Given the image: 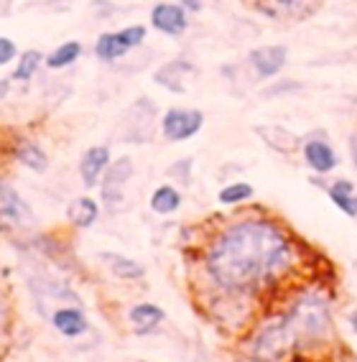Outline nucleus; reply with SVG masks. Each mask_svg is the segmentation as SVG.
I'll return each mask as SVG.
<instances>
[{
  "instance_id": "9b49d317",
  "label": "nucleus",
  "mask_w": 357,
  "mask_h": 362,
  "mask_svg": "<svg viewBox=\"0 0 357 362\" xmlns=\"http://www.w3.org/2000/svg\"><path fill=\"white\" fill-rule=\"evenodd\" d=\"M107 163H110V148L107 146H92V148H87L82 153V158H79V176H82L87 187H98Z\"/></svg>"
},
{
  "instance_id": "423d86ee",
  "label": "nucleus",
  "mask_w": 357,
  "mask_h": 362,
  "mask_svg": "<svg viewBox=\"0 0 357 362\" xmlns=\"http://www.w3.org/2000/svg\"><path fill=\"white\" fill-rule=\"evenodd\" d=\"M130 176H133V161H130L128 156L107 163L103 179H100L103 181V202L105 204L115 207V204L123 202V187L128 184Z\"/></svg>"
},
{
  "instance_id": "0eeeda50",
  "label": "nucleus",
  "mask_w": 357,
  "mask_h": 362,
  "mask_svg": "<svg viewBox=\"0 0 357 362\" xmlns=\"http://www.w3.org/2000/svg\"><path fill=\"white\" fill-rule=\"evenodd\" d=\"M247 62H250V69L255 71V77L260 79H271L276 74H281V69L288 62V49L281 44L276 46H260L247 54Z\"/></svg>"
},
{
  "instance_id": "6ab92c4d",
  "label": "nucleus",
  "mask_w": 357,
  "mask_h": 362,
  "mask_svg": "<svg viewBox=\"0 0 357 362\" xmlns=\"http://www.w3.org/2000/svg\"><path fill=\"white\" fill-rule=\"evenodd\" d=\"M13 153H16V158H18V161L23 163V166H28L31 171H36V174H44L46 166H49V158H46L44 151H41L39 146H36V143L23 141V138H21V141L16 143Z\"/></svg>"
},
{
  "instance_id": "9d476101",
  "label": "nucleus",
  "mask_w": 357,
  "mask_h": 362,
  "mask_svg": "<svg viewBox=\"0 0 357 362\" xmlns=\"http://www.w3.org/2000/svg\"><path fill=\"white\" fill-rule=\"evenodd\" d=\"M255 136L266 143L271 151H276V153L291 156L296 151H301L299 136H293L291 130L283 128V125H255Z\"/></svg>"
},
{
  "instance_id": "6e6552de",
  "label": "nucleus",
  "mask_w": 357,
  "mask_h": 362,
  "mask_svg": "<svg viewBox=\"0 0 357 362\" xmlns=\"http://www.w3.org/2000/svg\"><path fill=\"white\" fill-rule=\"evenodd\" d=\"M151 26L156 31L166 33V36H182L189 28L187 8H182L179 3H156L151 11Z\"/></svg>"
},
{
  "instance_id": "f3484780",
  "label": "nucleus",
  "mask_w": 357,
  "mask_h": 362,
  "mask_svg": "<svg viewBox=\"0 0 357 362\" xmlns=\"http://www.w3.org/2000/svg\"><path fill=\"white\" fill-rule=\"evenodd\" d=\"M66 214H69V222L74 227H79V230H87V227H92L95 222H98L100 217V204L92 197H79V199H74L69 204V209H66Z\"/></svg>"
},
{
  "instance_id": "c85d7f7f",
  "label": "nucleus",
  "mask_w": 357,
  "mask_h": 362,
  "mask_svg": "<svg viewBox=\"0 0 357 362\" xmlns=\"http://www.w3.org/2000/svg\"><path fill=\"white\" fill-rule=\"evenodd\" d=\"M8 92V82H0V95H6Z\"/></svg>"
},
{
  "instance_id": "2eb2a0df",
  "label": "nucleus",
  "mask_w": 357,
  "mask_h": 362,
  "mask_svg": "<svg viewBox=\"0 0 357 362\" xmlns=\"http://www.w3.org/2000/svg\"><path fill=\"white\" fill-rule=\"evenodd\" d=\"M52 322L64 337H79L87 332L85 314H82V309H74V306H62V309H57Z\"/></svg>"
},
{
  "instance_id": "4be33fe9",
  "label": "nucleus",
  "mask_w": 357,
  "mask_h": 362,
  "mask_svg": "<svg viewBox=\"0 0 357 362\" xmlns=\"http://www.w3.org/2000/svg\"><path fill=\"white\" fill-rule=\"evenodd\" d=\"M79 54H82L79 41H66V44H62L59 49H54V52L49 54L46 64H49V69H62V66L74 64V62L79 59Z\"/></svg>"
},
{
  "instance_id": "5701e85b",
  "label": "nucleus",
  "mask_w": 357,
  "mask_h": 362,
  "mask_svg": "<svg viewBox=\"0 0 357 362\" xmlns=\"http://www.w3.org/2000/svg\"><path fill=\"white\" fill-rule=\"evenodd\" d=\"M39 66H41V54L39 52H33V49L31 52H23L18 59V66H16L13 77L21 79V82H28V79L39 71Z\"/></svg>"
},
{
  "instance_id": "bb28decb",
  "label": "nucleus",
  "mask_w": 357,
  "mask_h": 362,
  "mask_svg": "<svg viewBox=\"0 0 357 362\" xmlns=\"http://www.w3.org/2000/svg\"><path fill=\"white\" fill-rule=\"evenodd\" d=\"M350 156H352V161H355V166H357V133L350 138Z\"/></svg>"
},
{
  "instance_id": "cd10ccee",
  "label": "nucleus",
  "mask_w": 357,
  "mask_h": 362,
  "mask_svg": "<svg viewBox=\"0 0 357 362\" xmlns=\"http://www.w3.org/2000/svg\"><path fill=\"white\" fill-rule=\"evenodd\" d=\"M350 327H352V332H355V334H357V309L350 314Z\"/></svg>"
},
{
  "instance_id": "b1692460",
  "label": "nucleus",
  "mask_w": 357,
  "mask_h": 362,
  "mask_svg": "<svg viewBox=\"0 0 357 362\" xmlns=\"http://www.w3.org/2000/svg\"><path fill=\"white\" fill-rule=\"evenodd\" d=\"M192 158H182V161H176V163H171V168H169V174L171 176H176V179L182 181L184 187H187L189 181H192Z\"/></svg>"
},
{
  "instance_id": "20e7f679",
  "label": "nucleus",
  "mask_w": 357,
  "mask_h": 362,
  "mask_svg": "<svg viewBox=\"0 0 357 362\" xmlns=\"http://www.w3.org/2000/svg\"><path fill=\"white\" fill-rule=\"evenodd\" d=\"M204 125V112L201 110H182V107H171L166 110L161 120V133L166 141L182 143L194 138Z\"/></svg>"
},
{
  "instance_id": "f8f14e48",
  "label": "nucleus",
  "mask_w": 357,
  "mask_h": 362,
  "mask_svg": "<svg viewBox=\"0 0 357 362\" xmlns=\"http://www.w3.org/2000/svg\"><path fill=\"white\" fill-rule=\"evenodd\" d=\"M189 74H194V64H189L184 59H176V62L163 64L161 69L153 74V79H156L161 87H166V90L176 92V95H184V92H187L184 79H187Z\"/></svg>"
},
{
  "instance_id": "4468645a",
  "label": "nucleus",
  "mask_w": 357,
  "mask_h": 362,
  "mask_svg": "<svg viewBox=\"0 0 357 362\" xmlns=\"http://www.w3.org/2000/svg\"><path fill=\"white\" fill-rule=\"evenodd\" d=\"M0 207H3V214H8L11 220L21 222V225H33V214L28 209V204L8 184H0Z\"/></svg>"
},
{
  "instance_id": "39448f33",
  "label": "nucleus",
  "mask_w": 357,
  "mask_h": 362,
  "mask_svg": "<svg viewBox=\"0 0 357 362\" xmlns=\"http://www.w3.org/2000/svg\"><path fill=\"white\" fill-rule=\"evenodd\" d=\"M253 6L271 21H301L317 11L319 0H253Z\"/></svg>"
},
{
  "instance_id": "a878e982",
  "label": "nucleus",
  "mask_w": 357,
  "mask_h": 362,
  "mask_svg": "<svg viewBox=\"0 0 357 362\" xmlns=\"http://www.w3.org/2000/svg\"><path fill=\"white\" fill-rule=\"evenodd\" d=\"M182 8H187V11H192V13H199L201 11V0H176Z\"/></svg>"
},
{
  "instance_id": "aec40b11",
  "label": "nucleus",
  "mask_w": 357,
  "mask_h": 362,
  "mask_svg": "<svg viewBox=\"0 0 357 362\" xmlns=\"http://www.w3.org/2000/svg\"><path fill=\"white\" fill-rule=\"evenodd\" d=\"M179 207H182V194H179L176 187L161 184V187L153 189V194H151V209L156 214H174Z\"/></svg>"
},
{
  "instance_id": "393cba45",
  "label": "nucleus",
  "mask_w": 357,
  "mask_h": 362,
  "mask_svg": "<svg viewBox=\"0 0 357 362\" xmlns=\"http://www.w3.org/2000/svg\"><path fill=\"white\" fill-rule=\"evenodd\" d=\"M16 54H18V49H16L13 41L6 39V36H0V66L8 64V62H13Z\"/></svg>"
},
{
  "instance_id": "412c9836",
  "label": "nucleus",
  "mask_w": 357,
  "mask_h": 362,
  "mask_svg": "<svg viewBox=\"0 0 357 362\" xmlns=\"http://www.w3.org/2000/svg\"><path fill=\"white\" fill-rule=\"evenodd\" d=\"M253 194H255L253 184H247V181H235V184H228V187L222 189L220 194H217V199H220V204H225V207H235V204L247 202Z\"/></svg>"
},
{
  "instance_id": "1a4fd4ad",
  "label": "nucleus",
  "mask_w": 357,
  "mask_h": 362,
  "mask_svg": "<svg viewBox=\"0 0 357 362\" xmlns=\"http://www.w3.org/2000/svg\"><path fill=\"white\" fill-rule=\"evenodd\" d=\"M301 156H304L306 166L319 176L332 174L339 163L334 148H332L324 138H306V141L301 143Z\"/></svg>"
},
{
  "instance_id": "a211bd4d",
  "label": "nucleus",
  "mask_w": 357,
  "mask_h": 362,
  "mask_svg": "<svg viewBox=\"0 0 357 362\" xmlns=\"http://www.w3.org/2000/svg\"><path fill=\"white\" fill-rule=\"evenodd\" d=\"M128 319L136 327L138 334H148L151 329H156L163 322V309L156 304H138L128 311Z\"/></svg>"
},
{
  "instance_id": "dca6fc26",
  "label": "nucleus",
  "mask_w": 357,
  "mask_h": 362,
  "mask_svg": "<svg viewBox=\"0 0 357 362\" xmlns=\"http://www.w3.org/2000/svg\"><path fill=\"white\" fill-rule=\"evenodd\" d=\"M100 260L107 263L112 276H117V279H123V281H141L143 276H146V268H143L141 263L125 258L120 252H100Z\"/></svg>"
},
{
  "instance_id": "ddd939ff",
  "label": "nucleus",
  "mask_w": 357,
  "mask_h": 362,
  "mask_svg": "<svg viewBox=\"0 0 357 362\" xmlns=\"http://www.w3.org/2000/svg\"><path fill=\"white\" fill-rule=\"evenodd\" d=\"M327 197L332 199V204L344 214V217H352L357 220V192L355 184L350 179H334L327 187Z\"/></svg>"
},
{
  "instance_id": "f257e3e1",
  "label": "nucleus",
  "mask_w": 357,
  "mask_h": 362,
  "mask_svg": "<svg viewBox=\"0 0 357 362\" xmlns=\"http://www.w3.org/2000/svg\"><path fill=\"white\" fill-rule=\"evenodd\" d=\"M299 263L293 235L279 222L250 217L230 225L212 240L207 250V276L220 291H271Z\"/></svg>"
},
{
  "instance_id": "7ed1b4c3",
  "label": "nucleus",
  "mask_w": 357,
  "mask_h": 362,
  "mask_svg": "<svg viewBox=\"0 0 357 362\" xmlns=\"http://www.w3.org/2000/svg\"><path fill=\"white\" fill-rule=\"evenodd\" d=\"M146 33H148L146 26H128L120 28V31H107L95 44V54L103 62H117L128 52H133L136 46H141L146 41Z\"/></svg>"
},
{
  "instance_id": "f03ea898",
  "label": "nucleus",
  "mask_w": 357,
  "mask_h": 362,
  "mask_svg": "<svg viewBox=\"0 0 357 362\" xmlns=\"http://www.w3.org/2000/svg\"><path fill=\"white\" fill-rule=\"evenodd\" d=\"M334 337L332 301L322 291H301L286 311L268 319L250 344L255 360H283L296 352L322 349Z\"/></svg>"
}]
</instances>
